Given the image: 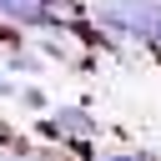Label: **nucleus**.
I'll use <instances>...</instances> for the list:
<instances>
[{
    "mask_svg": "<svg viewBox=\"0 0 161 161\" xmlns=\"http://www.w3.org/2000/svg\"><path fill=\"white\" fill-rule=\"evenodd\" d=\"M50 126H55L60 141H86V136H96V116H91L86 106H55V111H50Z\"/></svg>",
    "mask_w": 161,
    "mask_h": 161,
    "instance_id": "1",
    "label": "nucleus"
},
{
    "mask_svg": "<svg viewBox=\"0 0 161 161\" xmlns=\"http://www.w3.org/2000/svg\"><path fill=\"white\" fill-rule=\"evenodd\" d=\"M0 20L15 30H40V0H0Z\"/></svg>",
    "mask_w": 161,
    "mask_h": 161,
    "instance_id": "2",
    "label": "nucleus"
},
{
    "mask_svg": "<svg viewBox=\"0 0 161 161\" xmlns=\"http://www.w3.org/2000/svg\"><path fill=\"white\" fill-rule=\"evenodd\" d=\"M0 65H5V75H40V55H30V50H10Z\"/></svg>",
    "mask_w": 161,
    "mask_h": 161,
    "instance_id": "3",
    "label": "nucleus"
},
{
    "mask_svg": "<svg viewBox=\"0 0 161 161\" xmlns=\"http://www.w3.org/2000/svg\"><path fill=\"white\" fill-rule=\"evenodd\" d=\"M15 96H20L30 111H45V91H40V86H15Z\"/></svg>",
    "mask_w": 161,
    "mask_h": 161,
    "instance_id": "4",
    "label": "nucleus"
},
{
    "mask_svg": "<svg viewBox=\"0 0 161 161\" xmlns=\"http://www.w3.org/2000/svg\"><path fill=\"white\" fill-rule=\"evenodd\" d=\"M0 101H15V80H10L5 70H0Z\"/></svg>",
    "mask_w": 161,
    "mask_h": 161,
    "instance_id": "5",
    "label": "nucleus"
},
{
    "mask_svg": "<svg viewBox=\"0 0 161 161\" xmlns=\"http://www.w3.org/2000/svg\"><path fill=\"white\" fill-rule=\"evenodd\" d=\"M106 161H146V156H136V151H111Z\"/></svg>",
    "mask_w": 161,
    "mask_h": 161,
    "instance_id": "6",
    "label": "nucleus"
}]
</instances>
